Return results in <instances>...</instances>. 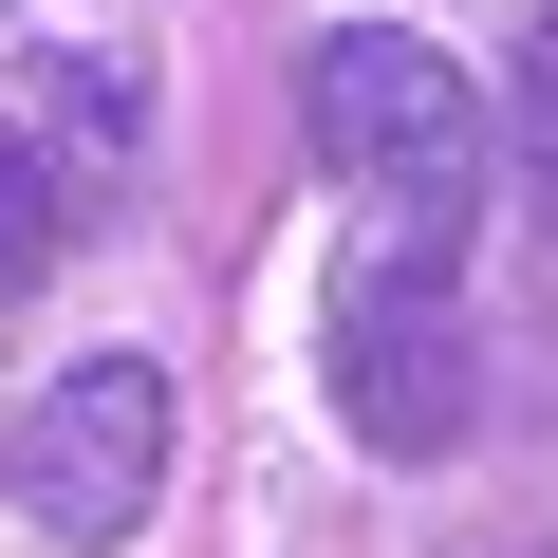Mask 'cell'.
<instances>
[{"label":"cell","mask_w":558,"mask_h":558,"mask_svg":"<svg viewBox=\"0 0 558 558\" xmlns=\"http://www.w3.org/2000/svg\"><path fill=\"white\" fill-rule=\"evenodd\" d=\"M299 131L354 186V242L465 260V223H484V94H465V57H428L410 20H336L299 57Z\"/></svg>","instance_id":"6da1fadb"},{"label":"cell","mask_w":558,"mask_h":558,"mask_svg":"<svg viewBox=\"0 0 558 558\" xmlns=\"http://www.w3.org/2000/svg\"><path fill=\"white\" fill-rule=\"evenodd\" d=\"M317 354H336L354 447H391V465H428V447L484 428V317H465V260H428V242H354L336 260Z\"/></svg>","instance_id":"7a4b0ae2"},{"label":"cell","mask_w":558,"mask_h":558,"mask_svg":"<svg viewBox=\"0 0 558 558\" xmlns=\"http://www.w3.org/2000/svg\"><path fill=\"white\" fill-rule=\"evenodd\" d=\"M168 447H186V410H168V354H75V373L20 410V502H38L75 558H112V539L168 502Z\"/></svg>","instance_id":"3957f363"},{"label":"cell","mask_w":558,"mask_h":558,"mask_svg":"<svg viewBox=\"0 0 558 558\" xmlns=\"http://www.w3.org/2000/svg\"><path fill=\"white\" fill-rule=\"evenodd\" d=\"M38 260H57V168L0 131V279H38Z\"/></svg>","instance_id":"277c9868"},{"label":"cell","mask_w":558,"mask_h":558,"mask_svg":"<svg viewBox=\"0 0 558 558\" xmlns=\"http://www.w3.org/2000/svg\"><path fill=\"white\" fill-rule=\"evenodd\" d=\"M521 168H539V205H558V20L521 38Z\"/></svg>","instance_id":"5b68a950"}]
</instances>
